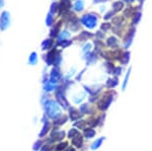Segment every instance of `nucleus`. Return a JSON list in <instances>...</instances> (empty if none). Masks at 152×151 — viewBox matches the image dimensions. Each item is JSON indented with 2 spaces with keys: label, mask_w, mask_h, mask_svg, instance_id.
I'll return each instance as SVG.
<instances>
[{
  "label": "nucleus",
  "mask_w": 152,
  "mask_h": 151,
  "mask_svg": "<svg viewBox=\"0 0 152 151\" xmlns=\"http://www.w3.org/2000/svg\"><path fill=\"white\" fill-rule=\"evenodd\" d=\"M72 2L71 0H60L59 2V15L61 18H63L64 15L68 13V12L71 11L72 9Z\"/></svg>",
  "instance_id": "obj_10"
},
{
  "label": "nucleus",
  "mask_w": 152,
  "mask_h": 151,
  "mask_svg": "<svg viewBox=\"0 0 152 151\" xmlns=\"http://www.w3.org/2000/svg\"><path fill=\"white\" fill-rule=\"evenodd\" d=\"M130 2H131V4H134L137 2V0H130Z\"/></svg>",
  "instance_id": "obj_60"
},
{
  "label": "nucleus",
  "mask_w": 152,
  "mask_h": 151,
  "mask_svg": "<svg viewBox=\"0 0 152 151\" xmlns=\"http://www.w3.org/2000/svg\"><path fill=\"white\" fill-rule=\"evenodd\" d=\"M118 85H119V77L113 76L107 79L104 87L107 89H114V88H116Z\"/></svg>",
  "instance_id": "obj_23"
},
{
  "label": "nucleus",
  "mask_w": 152,
  "mask_h": 151,
  "mask_svg": "<svg viewBox=\"0 0 152 151\" xmlns=\"http://www.w3.org/2000/svg\"><path fill=\"white\" fill-rule=\"evenodd\" d=\"M112 23L111 21H104L102 24H100V26H99V30L102 31H104V34H107V31H110L112 30Z\"/></svg>",
  "instance_id": "obj_36"
},
{
  "label": "nucleus",
  "mask_w": 152,
  "mask_h": 151,
  "mask_svg": "<svg viewBox=\"0 0 152 151\" xmlns=\"http://www.w3.org/2000/svg\"><path fill=\"white\" fill-rule=\"evenodd\" d=\"M94 36V34H92L91 31H82L81 33H79L77 36H75V40L76 41H79V42H85V43H86L87 41L91 40Z\"/></svg>",
  "instance_id": "obj_17"
},
{
  "label": "nucleus",
  "mask_w": 152,
  "mask_h": 151,
  "mask_svg": "<svg viewBox=\"0 0 152 151\" xmlns=\"http://www.w3.org/2000/svg\"><path fill=\"white\" fill-rule=\"evenodd\" d=\"M9 23H10V16H9V13L7 11L2 12V14L0 15V30L1 31L6 30L9 26Z\"/></svg>",
  "instance_id": "obj_16"
},
{
  "label": "nucleus",
  "mask_w": 152,
  "mask_h": 151,
  "mask_svg": "<svg viewBox=\"0 0 152 151\" xmlns=\"http://www.w3.org/2000/svg\"><path fill=\"white\" fill-rule=\"evenodd\" d=\"M43 145H44V141L42 140V139H38L35 143H34V145H33V150H34V151H40V150H41V148L43 147Z\"/></svg>",
  "instance_id": "obj_44"
},
{
  "label": "nucleus",
  "mask_w": 152,
  "mask_h": 151,
  "mask_svg": "<svg viewBox=\"0 0 152 151\" xmlns=\"http://www.w3.org/2000/svg\"><path fill=\"white\" fill-rule=\"evenodd\" d=\"M83 135L81 133H79L78 135H76L74 138H72L71 139V144L72 146H74L75 148H81L83 146V142H84V140H83Z\"/></svg>",
  "instance_id": "obj_25"
},
{
  "label": "nucleus",
  "mask_w": 152,
  "mask_h": 151,
  "mask_svg": "<svg viewBox=\"0 0 152 151\" xmlns=\"http://www.w3.org/2000/svg\"><path fill=\"white\" fill-rule=\"evenodd\" d=\"M56 46L55 41L53 38H49L46 39L43 43H42V50L43 51H50L51 49H53Z\"/></svg>",
  "instance_id": "obj_26"
},
{
  "label": "nucleus",
  "mask_w": 152,
  "mask_h": 151,
  "mask_svg": "<svg viewBox=\"0 0 152 151\" xmlns=\"http://www.w3.org/2000/svg\"><path fill=\"white\" fill-rule=\"evenodd\" d=\"M104 67L105 72H107V74L113 75V73H114V69H115V67H116V65H115V62H113V61L105 60V62H104Z\"/></svg>",
  "instance_id": "obj_31"
},
{
  "label": "nucleus",
  "mask_w": 152,
  "mask_h": 151,
  "mask_svg": "<svg viewBox=\"0 0 152 151\" xmlns=\"http://www.w3.org/2000/svg\"><path fill=\"white\" fill-rule=\"evenodd\" d=\"M28 63L31 65H36L37 63H38V55H37L36 52H33L31 54L28 58Z\"/></svg>",
  "instance_id": "obj_46"
},
{
  "label": "nucleus",
  "mask_w": 152,
  "mask_h": 151,
  "mask_svg": "<svg viewBox=\"0 0 152 151\" xmlns=\"http://www.w3.org/2000/svg\"><path fill=\"white\" fill-rule=\"evenodd\" d=\"M72 40H70V39H67V40H63V41H60V42H56V46H58V47L62 48V49H65L67 47H69V46L72 45Z\"/></svg>",
  "instance_id": "obj_37"
},
{
  "label": "nucleus",
  "mask_w": 152,
  "mask_h": 151,
  "mask_svg": "<svg viewBox=\"0 0 152 151\" xmlns=\"http://www.w3.org/2000/svg\"><path fill=\"white\" fill-rule=\"evenodd\" d=\"M59 88V84H53L51 82H46L44 83V90L46 92H51V91H56Z\"/></svg>",
  "instance_id": "obj_35"
},
{
  "label": "nucleus",
  "mask_w": 152,
  "mask_h": 151,
  "mask_svg": "<svg viewBox=\"0 0 152 151\" xmlns=\"http://www.w3.org/2000/svg\"><path fill=\"white\" fill-rule=\"evenodd\" d=\"M111 23H112V26H116V28H128V19H126L122 14H120V13L113 18Z\"/></svg>",
  "instance_id": "obj_12"
},
{
  "label": "nucleus",
  "mask_w": 152,
  "mask_h": 151,
  "mask_svg": "<svg viewBox=\"0 0 152 151\" xmlns=\"http://www.w3.org/2000/svg\"><path fill=\"white\" fill-rule=\"evenodd\" d=\"M99 18V16L97 13H95V12H88V13L83 14L81 18H80V23L88 31H92L97 26Z\"/></svg>",
  "instance_id": "obj_3"
},
{
  "label": "nucleus",
  "mask_w": 152,
  "mask_h": 151,
  "mask_svg": "<svg viewBox=\"0 0 152 151\" xmlns=\"http://www.w3.org/2000/svg\"><path fill=\"white\" fill-rule=\"evenodd\" d=\"M126 30L127 28H116V26H112V33L113 35L117 36L118 38H123L125 33H126Z\"/></svg>",
  "instance_id": "obj_33"
},
{
  "label": "nucleus",
  "mask_w": 152,
  "mask_h": 151,
  "mask_svg": "<svg viewBox=\"0 0 152 151\" xmlns=\"http://www.w3.org/2000/svg\"><path fill=\"white\" fill-rule=\"evenodd\" d=\"M99 58V55L97 53H95L94 51H90V52H87L85 54H83V59L85 60V63H86L87 66H90V65H94L97 62Z\"/></svg>",
  "instance_id": "obj_14"
},
{
  "label": "nucleus",
  "mask_w": 152,
  "mask_h": 151,
  "mask_svg": "<svg viewBox=\"0 0 152 151\" xmlns=\"http://www.w3.org/2000/svg\"><path fill=\"white\" fill-rule=\"evenodd\" d=\"M144 1H145V0H137V3H138V5L139 6H143V4H144Z\"/></svg>",
  "instance_id": "obj_56"
},
{
  "label": "nucleus",
  "mask_w": 152,
  "mask_h": 151,
  "mask_svg": "<svg viewBox=\"0 0 152 151\" xmlns=\"http://www.w3.org/2000/svg\"><path fill=\"white\" fill-rule=\"evenodd\" d=\"M54 148H55V147H53V146L51 145V144L47 143V144H44L43 145V147L41 148L40 151H53Z\"/></svg>",
  "instance_id": "obj_53"
},
{
  "label": "nucleus",
  "mask_w": 152,
  "mask_h": 151,
  "mask_svg": "<svg viewBox=\"0 0 152 151\" xmlns=\"http://www.w3.org/2000/svg\"><path fill=\"white\" fill-rule=\"evenodd\" d=\"M66 133L64 130H60L58 129V127H55L51 131L50 134V138H49V142L52 143V142H60L65 138Z\"/></svg>",
  "instance_id": "obj_7"
},
{
  "label": "nucleus",
  "mask_w": 152,
  "mask_h": 151,
  "mask_svg": "<svg viewBox=\"0 0 152 151\" xmlns=\"http://www.w3.org/2000/svg\"><path fill=\"white\" fill-rule=\"evenodd\" d=\"M85 98V96L84 94H81V96H75L74 97H73V101H74L75 104H81L82 103V101Z\"/></svg>",
  "instance_id": "obj_51"
},
{
  "label": "nucleus",
  "mask_w": 152,
  "mask_h": 151,
  "mask_svg": "<svg viewBox=\"0 0 152 151\" xmlns=\"http://www.w3.org/2000/svg\"><path fill=\"white\" fill-rule=\"evenodd\" d=\"M42 123H43V127H42L41 132L39 133V137L40 138L45 137V136L47 135V133L51 130V124L48 120V117L46 115L42 118Z\"/></svg>",
  "instance_id": "obj_15"
},
{
  "label": "nucleus",
  "mask_w": 152,
  "mask_h": 151,
  "mask_svg": "<svg viewBox=\"0 0 152 151\" xmlns=\"http://www.w3.org/2000/svg\"><path fill=\"white\" fill-rule=\"evenodd\" d=\"M104 44H105V48L110 49V50H115V49L121 48L120 47L121 46V44H120V38H118L115 35L109 36L107 38H105Z\"/></svg>",
  "instance_id": "obj_8"
},
{
  "label": "nucleus",
  "mask_w": 152,
  "mask_h": 151,
  "mask_svg": "<svg viewBox=\"0 0 152 151\" xmlns=\"http://www.w3.org/2000/svg\"><path fill=\"white\" fill-rule=\"evenodd\" d=\"M85 2L83 0H75L72 4V8L75 12H82L84 10Z\"/></svg>",
  "instance_id": "obj_29"
},
{
  "label": "nucleus",
  "mask_w": 152,
  "mask_h": 151,
  "mask_svg": "<svg viewBox=\"0 0 152 151\" xmlns=\"http://www.w3.org/2000/svg\"><path fill=\"white\" fill-rule=\"evenodd\" d=\"M62 26H63V20L60 19L58 20L57 23H55L53 24L52 28H51V31H50V38H57L59 34L61 33V28H62Z\"/></svg>",
  "instance_id": "obj_18"
},
{
  "label": "nucleus",
  "mask_w": 152,
  "mask_h": 151,
  "mask_svg": "<svg viewBox=\"0 0 152 151\" xmlns=\"http://www.w3.org/2000/svg\"><path fill=\"white\" fill-rule=\"evenodd\" d=\"M110 1V0H94V4H99V3H105V2Z\"/></svg>",
  "instance_id": "obj_55"
},
{
  "label": "nucleus",
  "mask_w": 152,
  "mask_h": 151,
  "mask_svg": "<svg viewBox=\"0 0 152 151\" xmlns=\"http://www.w3.org/2000/svg\"><path fill=\"white\" fill-rule=\"evenodd\" d=\"M68 146H69L68 142H66V141H60V142H59L58 144L55 146L54 150H55V151H64L66 148L68 147Z\"/></svg>",
  "instance_id": "obj_38"
},
{
  "label": "nucleus",
  "mask_w": 152,
  "mask_h": 151,
  "mask_svg": "<svg viewBox=\"0 0 152 151\" xmlns=\"http://www.w3.org/2000/svg\"><path fill=\"white\" fill-rule=\"evenodd\" d=\"M80 132L77 130V129H75V128H72V129H70L69 131H68V133H67V136H68V138L71 140L72 138H74L76 135H78Z\"/></svg>",
  "instance_id": "obj_50"
},
{
  "label": "nucleus",
  "mask_w": 152,
  "mask_h": 151,
  "mask_svg": "<svg viewBox=\"0 0 152 151\" xmlns=\"http://www.w3.org/2000/svg\"><path fill=\"white\" fill-rule=\"evenodd\" d=\"M123 2H124L125 4H126V5H127V4H131V2H130V0H123Z\"/></svg>",
  "instance_id": "obj_59"
},
{
  "label": "nucleus",
  "mask_w": 152,
  "mask_h": 151,
  "mask_svg": "<svg viewBox=\"0 0 152 151\" xmlns=\"http://www.w3.org/2000/svg\"><path fill=\"white\" fill-rule=\"evenodd\" d=\"M116 96H117L116 91L113 90V89H107V91H104L96 103L97 109L102 112H105L110 108V106L112 104L113 101H114Z\"/></svg>",
  "instance_id": "obj_2"
},
{
  "label": "nucleus",
  "mask_w": 152,
  "mask_h": 151,
  "mask_svg": "<svg viewBox=\"0 0 152 151\" xmlns=\"http://www.w3.org/2000/svg\"><path fill=\"white\" fill-rule=\"evenodd\" d=\"M56 47H57V46H55V47L53 49H51L50 51H47V54L44 56V60H45L47 66H52V65H54L56 56H57V53L59 51V50H57Z\"/></svg>",
  "instance_id": "obj_13"
},
{
  "label": "nucleus",
  "mask_w": 152,
  "mask_h": 151,
  "mask_svg": "<svg viewBox=\"0 0 152 151\" xmlns=\"http://www.w3.org/2000/svg\"><path fill=\"white\" fill-rule=\"evenodd\" d=\"M94 36L96 39H99V40H104L105 39V34L104 33V31H97L96 33L94 34Z\"/></svg>",
  "instance_id": "obj_52"
},
{
  "label": "nucleus",
  "mask_w": 152,
  "mask_h": 151,
  "mask_svg": "<svg viewBox=\"0 0 152 151\" xmlns=\"http://www.w3.org/2000/svg\"><path fill=\"white\" fill-rule=\"evenodd\" d=\"M50 12L52 14H58L59 13V2H53L52 4H51V8H50Z\"/></svg>",
  "instance_id": "obj_45"
},
{
  "label": "nucleus",
  "mask_w": 152,
  "mask_h": 151,
  "mask_svg": "<svg viewBox=\"0 0 152 151\" xmlns=\"http://www.w3.org/2000/svg\"><path fill=\"white\" fill-rule=\"evenodd\" d=\"M92 45L94 46V52L97 53V54H100V52H102V50H104L105 49V44L104 42V40H99V39H96L95 38L94 40V43H92Z\"/></svg>",
  "instance_id": "obj_24"
},
{
  "label": "nucleus",
  "mask_w": 152,
  "mask_h": 151,
  "mask_svg": "<svg viewBox=\"0 0 152 151\" xmlns=\"http://www.w3.org/2000/svg\"><path fill=\"white\" fill-rule=\"evenodd\" d=\"M64 151H76V150H75V148H74V147H71V146H68V147L66 148V149H65Z\"/></svg>",
  "instance_id": "obj_57"
},
{
  "label": "nucleus",
  "mask_w": 152,
  "mask_h": 151,
  "mask_svg": "<svg viewBox=\"0 0 152 151\" xmlns=\"http://www.w3.org/2000/svg\"><path fill=\"white\" fill-rule=\"evenodd\" d=\"M79 111L81 112L82 115H92L94 112V109L90 106V104H82L81 106L79 107Z\"/></svg>",
  "instance_id": "obj_27"
},
{
  "label": "nucleus",
  "mask_w": 152,
  "mask_h": 151,
  "mask_svg": "<svg viewBox=\"0 0 152 151\" xmlns=\"http://www.w3.org/2000/svg\"><path fill=\"white\" fill-rule=\"evenodd\" d=\"M84 72H85V69H83L82 71L80 72L79 74L77 75V76H76V80H77V81H80V80H81L82 76H83V74H84Z\"/></svg>",
  "instance_id": "obj_54"
},
{
  "label": "nucleus",
  "mask_w": 152,
  "mask_h": 151,
  "mask_svg": "<svg viewBox=\"0 0 152 151\" xmlns=\"http://www.w3.org/2000/svg\"><path fill=\"white\" fill-rule=\"evenodd\" d=\"M117 15V13L115 12L113 9H110V10H107V11H105L104 12V19L105 21H111L113 18L114 16H116Z\"/></svg>",
  "instance_id": "obj_39"
},
{
  "label": "nucleus",
  "mask_w": 152,
  "mask_h": 151,
  "mask_svg": "<svg viewBox=\"0 0 152 151\" xmlns=\"http://www.w3.org/2000/svg\"><path fill=\"white\" fill-rule=\"evenodd\" d=\"M44 109H45V115L49 119L55 120L59 116L62 115L60 104L55 99H48L44 103Z\"/></svg>",
  "instance_id": "obj_1"
},
{
  "label": "nucleus",
  "mask_w": 152,
  "mask_h": 151,
  "mask_svg": "<svg viewBox=\"0 0 152 151\" xmlns=\"http://www.w3.org/2000/svg\"><path fill=\"white\" fill-rule=\"evenodd\" d=\"M62 55H61V51L59 50L58 53H57V56H56V59H55V62H54V65L53 66H57V67H60L61 63H62Z\"/></svg>",
  "instance_id": "obj_47"
},
{
  "label": "nucleus",
  "mask_w": 152,
  "mask_h": 151,
  "mask_svg": "<svg viewBox=\"0 0 152 151\" xmlns=\"http://www.w3.org/2000/svg\"><path fill=\"white\" fill-rule=\"evenodd\" d=\"M122 73H123V67H122V65H119V66L116 65V67L114 69V73H113V76L120 77L122 75Z\"/></svg>",
  "instance_id": "obj_48"
},
{
  "label": "nucleus",
  "mask_w": 152,
  "mask_h": 151,
  "mask_svg": "<svg viewBox=\"0 0 152 151\" xmlns=\"http://www.w3.org/2000/svg\"><path fill=\"white\" fill-rule=\"evenodd\" d=\"M62 78H63V75H62V73H61L60 67L54 66V68L50 72L49 82H51V83H53V84H59V82L62 80Z\"/></svg>",
  "instance_id": "obj_11"
},
{
  "label": "nucleus",
  "mask_w": 152,
  "mask_h": 151,
  "mask_svg": "<svg viewBox=\"0 0 152 151\" xmlns=\"http://www.w3.org/2000/svg\"><path fill=\"white\" fill-rule=\"evenodd\" d=\"M55 97H56V101L60 104L61 108H63L64 109H68L70 108L69 101H67L66 96H65V90H63V89L61 88L60 85H59V88L55 91Z\"/></svg>",
  "instance_id": "obj_6"
},
{
  "label": "nucleus",
  "mask_w": 152,
  "mask_h": 151,
  "mask_svg": "<svg viewBox=\"0 0 152 151\" xmlns=\"http://www.w3.org/2000/svg\"><path fill=\"white\" fill-rule=\"evenodd\" d=\"M92 44L91 43H89V42H86L84 44V45L82 46V53L83 54H85V53H87V52H90V51H92L91 49H92Z\"/></svg>",
  "instance_id": "obj_49"
},
{
  "label": "nucleus",
  "mask_w": 152,
  "mask_h": 151,
  "mask_svg": "<svg viewBox=\"0 0 152 151\" xmlns=\"http://www.w3.org/2000/svg\"><path fill=\"white\" fill-rule=\"evenodd\" d=\"M125 6H126V4L123 2V0H115V1L112 2V9L117 14H119L120 12L123 11Z\"/></svg>",
  "instance_id": "obj_22"
},
{
  "label": "nucleus",
  "mask_w": 152,
  "mask_h": 151,
  "mask_svg": "<svg viewBox=\"0 0 152 151\" xmlns=\"http://www.w3.org/2000/svg\"><path fill=\"white\" fill-rule=\"evenodd\" d=\"M68 119H69V117L66 116V115H63V114H62V115L59 116L58 118H56L55 120H53L54 127H60V126L64 125L66 122L68 121Z\"/></svg>",
  "instance_id": "obj_28"
},
{
  "label": "nucleus",
  "mask_w": 152,
  "mask_h": 151,
  "mask_svg": "<svg viewBox=\"0 0 152 151\" xmlns=\"http://www.w3.org/2000/svg\"><path fill=\"white\" fill-rule=\"evenodd\" d=\"M68 111H69V116L68 117H69V119L72 122H76V121L80 120V119H82L83 115L79 109H77L76 108H73V107H70V108L68 109Z\"/></svg>",
  "instance_id": "obj_19"
},
{
  "label": "nucleus",
  "mask_w": 152,
  "mask_h": 151,
  "mask_svg": "<svg viewBox=\"0 0 152 151\" xmlns=\"http://www.w3.org/2000/svg\"><path fill=\"white\" fill-rule=\"evenodd\" d=\"M137 10H142V7L139 5H134V4H127L124 10L122 11V15L126 19H131Z\"/></svg>",
  "instance_id": "obj_9"
},
{
  "label": "nucleus",
  "mask_w": 152,
  "mask_h": 151,
  "mask_svg": "<svg viewBox=\"0 0 152 151\" xmlns=\"http://www.w3.org/2000/svg\"><path fill=\"white\" fill-rule=\"evenodd\" d=\"M74 126H75V127H77V128H79V129H81V130H83L84 128H86L87 121H84V120H82V119H80V120L75 122Z\"/></svg>",
  "instance_id": "obj_42"
},
{
  "label": "nucleus",
  "mask_w": 152,
  "mask_h": 151,
  "mask_svg": "<svg viewBox=\"0 0 152 151\" xmlns=\"http://www.w3.org/2000/svg\"><path fill=\"white\" fill-rule=\"evenodd\" d=\"M55 21V18H54V14H52L51 12H49L47 14V18H46V24L48 26H52Z\"/></svg>",
  "instance_id": "obj_43"
},
{
  "label": "nucleus",
  "mask_w": 152,
  "mask_h": 151,
  "mask_svg": "<svg viewBox=\"0 0 152 151\" xmlns=\"http://www.w3.org/2000/svg\"><path fill=\"white\" fill-rule=\"evenodd\" d=\"M130 74H131V67H129L128 71H127L126 75H125V78H124V81H123V84H122V90H125L128 85V81H129V77H130Z\"/></svg>",
  "instance_id": "obj_41"
},
{
  "label": "nucleus",
  "mask_w": 152,
  "mask_h": 151,
  "mask_svg": "<svg viewBox=\"0 0 152 151\" xmlns=\"http://www.w3.org/2000/svg\"><path fill=\"white\" fill-rule=\"evenodd\" d=\"M2 6H3V1H2V0H0V8H1Z\"/></svg>",
  "instance_id": "obj_61"
},
{
  "label": "nucleus",
  "mask_w": 152,
  "mask_h": 151,
  "mask_svg": "<svg viewBox=\"0 0 152 151\" xmlns=\"http://www.w3.org/2000/svg\"><path fill=\"white\" fill-rule=\"evenodd\" d=\"M71 36V33L69 30H64V31H61V33L59 34L56 42H60V41H63V40H67V39H70Z\"/></svg>",
  "instance_id": "obj_34"
},
{
  "label": "nucleus",
  "mask_w": 152,
  "mask_h": 151,
  "mask_svg": "<svg viewBox=\"0 0 152 151\" xmlns=\"http://www.w3.org/2000/svg\"><path fill=\"white\" fill-rule=\"evenodd\" d=\"M141 19H142V10H137L134 13V15L132 16L131 23H130V24L136 26L137 24H139V23L141 21Z\"/></svg>",
  "instance_id": "obj_30"
},
{
  "label": "nucleus",
  "mask_w": 152,
  "mask_h": 151,
  "mask_svg": "<svg viewBox=\"0 0 152 151\" xmlns=\"http://www.w3.org/2000/svg\"><path fill=\"white\" fill-rule=\"evenodd\" d=\"M136 31L137 30L135 26H132V24H129L128 26L126 33H125L124 36L122 38V45H123L124 50H129L130 47L132 46L135 35H136Z\"/></svg>",
  "instance_id": "obj_5"
},
{
  "label": "nucleus",
  "mask_w": 152,
  "mask_h": 151,
  "mask_svg": "<svg viewBox=\"0 0 152 151\" xmlns=\"http://www.w3.org/2000/svg\"><path fill=\"white\" fill-rule=\"evenodd\" d=\"M124 49L119 48L115 49V50H110V49H104L100 52L99 57H102V59L107 60V61H113V62H119L121 55L123 53Z\"/></svg>",
  "instance_id": "obj_4"
},
{
  "label": "nucleus",
  "mask_w": 152,
  "mask_h": 151,
  "mask_svg": "<svg viewBox=\"0 0 152 151\" xmlns=\"http://www.w3.org/2000/svg\"><path fill=\"white\" fill-rule=\"evenodd\" d=\"M102 85H96V86H86L84 85V89L85 91L88 92L89 96H99V93L102 92Z\"/></svg>",
  "instance_id": "obj_20"
},
{
  "label": "nucleus",
  "mask_w": 152,
  "mask_h": 151,
  "mask_svg": "<svg viewBox=\"0 0 152 151\" xmlns=\"http://www.w3.org/2000/svg\"><path fill=\"white\" fill-rule=\"evenodd\" d=\"M95 136V130L91 127H86L83 129V137L86 139H91Z\"/></svg>",
  "instance_id": "obj_32"
},
{
  "label": "nucleus",
  "mask_w": 152,
  "mask_h": 151,
  "mask_svg": "<svg viewBox=\"0 0 152 151\" xmlns=\"http://www.w3.org/2000/svg\"><path fill=\"white\" fill-rule=\"evenodd\" d=\"M130 60H131V53H130V51L124 50L121 55V58H120V60H119L120 65H122V66H127V65L129 64Z\"/></svg>",
  "instance_id": "obj_21"
},
{
  "label": "nucleus",
  "mask_w": 152,
  "mask_h": 151,
  "mask_svg": "<svg viewBox=\"0 0 152 151\" xmlns=\"http://www.w3.org/2000/svg\"><path fill=\"white\" fill-rule=\"evenodd\" d=\"M100 12H105V6H100Z\"/></svg>",
  "instance_id": "obj_58"
},
{
  "label": "nucleus",
  "mask_w": 152,
  "mask_h": 151,
  "mask_svg": "<svg viewBox=\"0 0 152 151\" xmlns=\"http://www.w3.org/2000/svg\"><path fill=\"white\" fill-rule=\"evenodd\" d=\"M104 137H100V138H99V139L95 140L94 142L92 143V145H91V149L92 150L99 149L100 146H102V142H104Z\"/></svg>",
  "instance_id": "obj_40"
}]
</instances>
